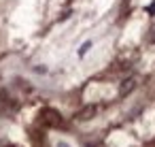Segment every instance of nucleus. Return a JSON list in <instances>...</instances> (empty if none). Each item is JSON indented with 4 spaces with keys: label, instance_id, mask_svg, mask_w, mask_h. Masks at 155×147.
Wrapping results in <instances>:
<instances>
[{
    "label": "nucleus",
    "instance_id": "f257e3e1",
    "mask_svg": "<svg viewBox=\"0 0 155 147\" xmlns=\"http://www.w3.org/2000/svg\"><path fill=\"white\" fill-rule=\"evenodd\" d=\"M38 117H41V121H43L45 126H49V128H58V126L62 124L60 111H55V109H51V107H45V109L38 113Z\"/></svg>",
    "mask_w": 155,
    "mask_h": 147
},
{
    "label": "nucleus",
    "instance_id": "f03ea898",
    "mask_svg": "<svg viewBox=\"0 0 155 147\" xmlns=\"http://www.w3.org/2000/svg\"><path fill=\"white\" fill-rule=\"evenodd\" d=\"M96 111H98V109H96L94 104H89V107H85L83 111L77 113V119H79V121H87V119H91V117L96 115Z\"/></svg>",
    "mask_w": 155,
    "mask_h": 147
},
{
    "label": "nucleus",
    "instance_id": "7ed1b4c3",
    "mask_svg": "<svg viewBox=\"0 0 155 147\" xmlns=\"http://www.w3.org/2000/svg\"><path fill=\"white\" fill-rule=\"evenodd\" d=\"M134 85H136V81H134V79H125V81L121 83V87H119V94H121V96L130 94V92L134 90Z\"/></svg>",
    "mask_w": 155,
    "mask_h": 147
},
{
    "label": "nucleus",
    "instance_id": "20e7f679",
    "mask_svg": "<svg viewBox=\"0 0 155 147\" xmlns=\"http://www.w3.org/2000/svg\"><path fill=\"white\" fill-rule=\"evenodd\" d=\"M87 49H89V43H85V45H83V47H81V51H79V53H81V56H83V53H85V51H87Z\"/></svg>",
    "mask_w": 155,
    "mask_h": 147
},
{
    "label": "nucleus",
    "instance_id": "39448f33",
    "mask_svg": "<svg viewBox=\"0 0 155 147\" xmlns=\"http://www.w3.org/2000/svg\"><path fill=\"white\" fill-rule=\"evenodd\" d=\"M149 13H155V2H153V5L149 7Z\"/></svg>",
    "mask_w": 155,
    "mask_h": 147
},
{
    "label": "nucleus",
    "instance_id": "423d86ee",
    "mask_svg": "<svg viewBox=\"0 0 155 147\" xmlns=\"http://www.w3.org/2000/svg\"><path fill=\"white\" fill-rule=\"evenodd\" d=\"M58 147H70V145H66V143H58Z\"/></svg>",
    "mask_w": 155,
    "mask_h": 147
}]
</instances>
